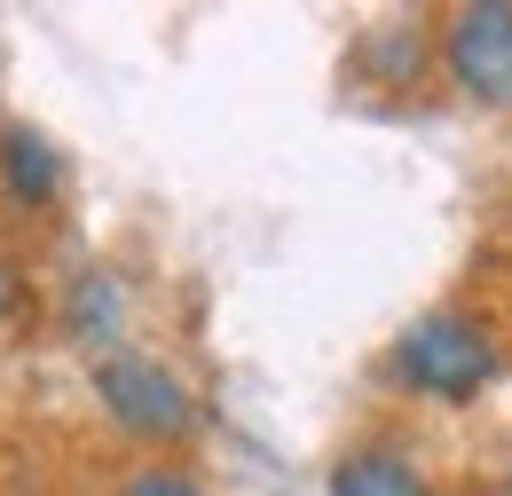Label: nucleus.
I'll return each mask as SVG.
<instances>
[{
    "mask_svg": "<svg viewBox=\"0 0 512 496\" xmlns=\"http://www.w3.org/2000/svg\"><path fill=\"white\" fill-rule=\"evenodd\" d=\"M489 371H497L489 331H481L473 315H457V308L418 315V323L394 339V378L418 386V394H434V402H473V386H489Z\"/></svg>",
    "mask_w": 512,
    "mask_h": 496,
    "instance_id": "f257e3e1",
    "label": "nucleus"
},
{
    "mask_svg": "<svg viewBox=\"0 0 512 496\" xmlns=\"http://www.w3.org/2000/svg\"><path fill=\"white\" fill-rule=\"evenodd\" d=\"M95 402L111 410V426L134 441H182L197 426V402L190 386L166 371L158 355H134V347H111L95 363Z\"/></svg>",
    "mask_w": 512,
    "mask_h": 496,
    "instance_id": "f03ea898",
    "label": "nucleus"
},
{
    "mask_svg": "<svg viewBox=\"0 0 512 496\" xmlns=\"http://www.w3.org/2000/svg\"><path fill=\"white\" fill-rule=\"evenodd\" d=\"M442 71L457 95H473V103H512V8L505 0H473V8H457L442 32Z\"/></svg>",
    "mask_w": 512,
    "mask_h": 496,
    "instance_id": "7ed1b4c3",
    "label": "nucleus"
},
{
    "mask_svg": "<svg viewBox=\"0 0 512 496\" xmlns=\"http://www.w3.org/2000/svg\"><path fill=\"white\" fill-rule=\"evenodd\" d=\"M0 182L16 205H56L64 197V150L48 142V134H32V126H0Z\"/></svg>",
    "mask_w": 512,
    "mask_h": 496,
    "instance_id": "20e7f679",
    "label": "nucleus"
},
{
    "mask_svg": "<svg viewBox=\"0 0 512 496\" xmlns=\"http://www.w3.org/2000/svg\"><path fill=\"white\" fill-rule=\"evenodd\" d=\"M331 496H434V489L402 449H347L331 465Z\"/></svg>",
    "mask_w": 512,
    "mask_h": 496,
    "instance_id": "39448f33",
    "label": "nucleus"
},
{
    "mask_svg": "<svg viewBox=\"0 0 512 496\" xmlns=\"http://www.w3.org/2000/svg\"><path fill=\"white\" fill-rule=\"evenodd\" d=\"M71 331L95 347V339H119V284L111 276H79V292H71Z\"/></svg>",
    "mask_w": 512,
    "mask_h": 496,
    "instance_id": "423d86ee",
    "label": "nucleus"
},
{
    "mask_svg": "<svg viewBox=\"0 0 512 496\" xmlns=\"http://www.w3.org/2000/svg\"><path fill=\"white\" fill-rule=\"evenodd\" d=\"M119 496H205V489H197L190 473H174V465H150V473H134Z\"/></svg>",
    "mask_w": 512,
    "mask_h": 496,
    "instance_id": "0eeeda50",
    "label": "nucleus"
}]
</instances>
